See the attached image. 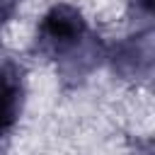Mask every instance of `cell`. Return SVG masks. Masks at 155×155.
<instances>
[{"label": "cell", "instance_id": "cell-2", "mask_svg": "<svg viewBox=\"0 0 155 155\" xmlns=\"http://www.w3.org/2000/svg\"><path fill=\"white\" fill-rule=\"evenodd\" d=\"M17 99H19V87L15 75H0V133L15 121L17 111Z\"/></svg>", "mask_w": 155, "mask_h": 155}, {"label": "cell", "instance_id": "cell-1", "mask_svg": "<svg viewBox=\"0 0 155 155\" xmlns=\"http://www.w3.org/2000/svg\"><path fill=\"white\" fill-rule=\"evenodd\" d=\"M82 31V19L78 12H73L70 7H56L51 15H46L41 34L44 41H48L56 48H63L68 44H73Z\"/></svg>", "mask_w": 155, "mask_h": 155}]
</instances>
